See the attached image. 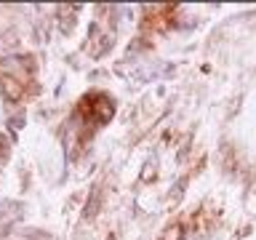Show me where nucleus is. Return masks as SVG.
Here are the masks:
<instances>
[{
  "instance_id": "obj_1",
  "label": "nucleus",
  "mask_w": 256,
  "mask_h": 240,
  "mask_svg": "<svg viewBox=\"0 0 256 240\" xmlns=\"http://www.w3.org/2000/svg\"><path fill=\"white\" fill-rule=\"evenodd\" d=\"M0 88H3V94L8 99H22V83L19 80H14L11 75H0Z\"/></svg>"
},
{
  "instance_id": "obj_2",
  "label": "nucleus",
  "mask_w": 256,
  "mask_h": 240,
  "mask_svg": "<svg viewBox=\"0 0 256 240\" xmlns=\"http://www.w3.org/2000/svg\"><path fill=\"white\" fill-rule=\"evenodd\" d=\"M184 235H187V227H184L182 222H176V224H171V227L163 230L160 240H184Z\"/></svg>"
}]
</instances>
